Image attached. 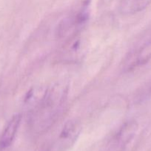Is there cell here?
Wrapping results in <instances>:
<instances>
[{
  "mask_svg": "<svg viewBox=\"0 0 151 151\" xmlns=\"http://www.w3.org/2000/svg\"><path fill=\"white\" fill-rule=\"evenodd\" d=\"M67 94V86L62 84H56L51 88H47L42 103L37 110L30 114L34 130L41 132L53 123L66 100Z\"/></svg>",
  "mask_w": 151,
  "mask_h": 151,
  "instance_id": "obj_1",
  "label": "cell"
},
{
  "mask_svg": "<svg viewBox=\"0 0 151 151\" xmlns=\"http://www.w3.org/2000/svg\"><path fill=\"white\" fill-rule=\"evenodd\" d=\"M81 125L76 120H69L62 128L54 145L56 151H66L76 142L80 133Z\"/></svg>",
  "mask_w": 151,
  "mask_h": 151,
  "instance_id": "obj_2",
  "label": "cell"
},
{
  "mask_svg": "<svg viewBox=\"0 0 151 151\" xmlns=\"http://www.w3.org/2000/svg\"><path fill=\"white\" fill-rule=\"evenodd\" d=\"M22 116L21 114H15L7 122L0 137V150L8 147L14 140L16 134L20 125Z\"/></svg>",
  "mask_w": 151,
  "mask_h": 151,
  "instance_id": "obj_3",
  "label": "cell"
},
{
  "mask_svg": "<svg viewBox=\"0 0 151 151\" xmlns=\"http://www.w3.org/2000/svg\"><path fill=\"white\" fill-rule=\"evenodd\" d=\"M47 91V88L41 86L34 87L28 91L25 97V106L30 114H32L39 107L45 97Z\"/></svg>",
  "mask_w": 151,
  "mask_h": 151,
  "instance_id": "obj_4",
  "label": "cell"
},
{
  "mask_svg": "<svg viewBox=\"0 0 151 151\" xmlns=\"http://www.w3.org/2000/svg\"><path fill=\"white\" fill-rule=\"evenodd\" d=\"M151 4V0H120L118 10L122 15L128 16L144 10Z\"/></svg>",
  "mask_w": 151,
  "mask_h": 151,
  "instance_id": "obj_5",
  "label": "cell"
},
{
  "mask_svg": "<svg viewBox=\"0 0 151 151\" xmlns=\"http://www.w3.org/2000/svg\"><path fill=\"white\" fill-rule=\"evenodd\" d=\"M134 126L132 127V128L131 126H127L125 129L121 131L119 137V141L121 145L127 144V143L130 141V139L132 138L133 134H134Z\"/></svg>",
  "mask_w": 151,
  "mask_h": 151,
  "instance_id": "obj_6",
  "label": "cell"
}]
</instances>
